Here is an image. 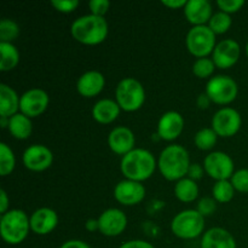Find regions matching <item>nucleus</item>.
<instances>
[{"label": "nucleus", "mask_w": 248, "mask_h": 248, "mask_svg": "<svg viewBox=\"0 0 248 248\" xmlns=\"http://www.w3.org/2000/svg\"><path fill=\"white\" fill-rule=\"evenodd\" d=\"M106 86V78L98 70H87L80 75L77 81V91L80 96L92 98L103 91Z\"/></svg>", "instance_id": "6ab92c4d"}, {"label": "nucleus", "mask_w": 248, "mask_h": 248, "mask_svg": "<svg viewBox=\"0 0 248 248\" xmlns=\"http://www.w3.org/2000/svg\"><path fill=\"white\" fill-rule=\"evenodd\" d=\"M173 191L174 196L181 202L184 203L194 202L199 198V194H200V189H199L198 183L195 181H193V179L188 178V177L176 182Z\"/></svg>", "instance_id": "393cba45"}, {"label": "nucleus", "mask_w": 248, "mask_h": 248, "mask_svg": "<svg viewBox=\"0 0 248 248\" xmlns=\"http://www.w3.org/2000/svg\"><path fill=\"white\" fill-rule=\"evenodd\" d=\"M89 9L92 15L104 17V15L110 9V1L109 0H91L89 2Z\"/></svg>", "instance_id": "e433bc0d"}, {"label": "nucleus", "mask_w": 248, "mask_h": 248, "mask_svg": "<svg viewBox=\"0 0 248 248\" xmlns=\"http://www.w3.org/2000/svg\"><path fill=\"white\" fill-rule=\"evenodd\" d=\"M0 70L4 73L14 70L21 60L18 48L11 43H0Z\"/></svg>", "instance_id": "a878e982"}, {"label": "nucleus", "mask_w": 248, "mask_h": 248, "mask_svg": "<svg viewBox=\"0 0 248 248\" xmlns=\"http://www.w3.org/2000/svg\"><path fill=\"white\" fill-rule=\"evenodd\" d=\"M232 186L239 193H248V169H240L234 172L232 177L230 178Z\"/></svg>", "instance_id": "473e14b6"}, {"label": "nucleus", "mask_w": 248, "mask_h": 248, "mask_svg": "<svg viewBox=\"0 0 248 248\" xmlns=\"http://www.w3.org/2000/svg\"><path fill=\"white\" fill-rule=\"evenodd\" d=\"M232 24V16L223 11H217L211 17L207 26L210 27L211 31L217 35V34H225L230 29Z\"/></svg>", "instance_id": "c756f323"}, {"label": "nucleus", "mask_w": 248, "mask_h": 248, "mask_svg": "<svg viewBox=\"0 0 248 248\" xmlns=\"http://www.w3.org/2000/svg\"><path fill=\"white\" fill-rule=\"evenodd\" d=\"M235 188L232 186L230 179L228 181H218L212 186V198L217 203H228L234 199Z\"/></svg>", "instance_id": "cd10ccee"}, {"label": "nucleus", "mask_w": 248, "mask_h": 248, "mask_svg": "<svg viewBox=\"0 0 248 248\" xmlns=\"http://www.w3.org/2000/svg\"><path fill=\"white\" fill-rule=\"evenodd\" d=\"M218 140V135L212 127H203L199 130L194 136V143L196 148L202 152H208L216 147Z\"/></svg>", "instance_id": "bb28decb"}, {"label": "nucleus", "mask_w": 248, "mask_h": 248, "mask_svg": "<svg viewBox=\"0 0 248 248\" xmlns=\"http://www.w3.org/2000/svg\"><path fill=\"white\" fill-rule=\"evenodd\" d=\"M127 217L119 208L104 210L98 217L99 232L107 237H115L123 234L127 228Z\"/></svg>", "instance_id": "ddd939ff"}, {"label": "nucleus", "mask_w": 248, "mask_h": 248, "mask_svg": "<svg viewBox=\"0 0 248 248\" xmlns=\"http://www.w3.org/2000/svg\"><path fill=\"white\" fill-rule=\"evenodd\" d=\"M245 1L244 0H218L217 6L219 11L225 12L228 15L236 14L237 11L244 7Z\"/></svg>", "instance_id": "f704fd0d"}, {"label": "nucleus", "mask_w": 248, "mask_h": 248, "mask_svg": "<svg viewBox=\"0 0 248 248\" xmlns=\"http://www.w3.org/2000/svg\"><path fill=\"white\" fill-rule=\"evenodd\" d=\"M186 44L188 51L194 57L203 58L213 53L217 41H216V34L211 31L210 27L198 26L193 27L188 31Z\"/></svg>", "instance_id": "6e6552de"}, {"label": "nucleus", "mask_w": 248, "mask_h": 248, "mask_svg": "<svg viewBox=\"0 0 248 248\" xmlns=\"http://www.w3.org/2000/svg\"><path fill=\"white\" fill-rule=\"evenodd\" d=\"M205 93L212 103L218 106H228L236 99L239 94L237 82L229 75H216L206 84Z\"/></svg>", "instance_id": "0eeeda50"}, {"label": "nucleus", "mask_w": 248, "mask_h": 248, "mask_svg": "<svg viewBox=\"0 0 248 248\" xmlns=\"http://www.w3.org/2000/svg\"><path fill=\"white\" fill-rule=\"evenodd\" d=\"M242 126V118L239 111L230 107H223L217 110L211 121V127L218 137L230 138L236 135Z\"/></svg>", "instance_id": "9d476101"}, {"label": "nucleus", "mask_w": 248, "mask_h": 248, "mask_svg": "<svg viewBox=\"0 0 248 248\" xmlns=\"http://www.w3.org/2000/svg\"><path fill=\"white\" fill-rule=\"evenodd\" d=\"M200 248H236V241L227 229L215 227L203 232Z\"/></svg>", "instance_id": "412c9836"}, {"label": "nucleus", "mask_w": 248, "mask_h": 248, "mask_svg": "<svg viewBox=\"0 0 248 248\" xmlns=\"http://www.w3.org/2000/svg\"><path fill=\"white\" fill-rule=\"evenodd\" d=\"M115 101L121 110L132 113L140 110L145 102V90L135 78H124L115 89Z\"/></svg>", "instance_id": "39448f33"}, {"label": "nucleus", "mask_w": 248, "mask_h": 248, "mask_svg": "<svg viewBox=\"0 0 248 248\" xmlns=\"http://www.w3.org/2000/svg\"><path fill=\"white\" fill-rule=\"evenodd\" d=\"M216 210H217V201L213 198L205 196V198L199 200L196 211H198L202 217H208V216L213 215V213L216 212Z\"/></svg>", "instance_id": "72a5a7b5"}, {"label": "nucleus", "mask_w": 248, "mask_h": 248, "mask_svg": "<svg viewBox=\"0 0 248 248\" xmlns=\"http://www.w3.org/2000/svg\"><path fill=\"white\" fill-rule=\"evenodd\" d=\"M184 16L193 27L207 26L213 16L212 4L208 0H188L184 6Z\"/></svg>", "instance_id": "aec40b11"}, {"label": "nucleus", "mask_w": 248, "mask_h": 248, "mask_svg": "<svg viewBox=\"0 0 248 248\" xmlns=\"http://www.w3.org/2000/svg\"><path fill=\"white\" fill-rule=\"evenodd\" d=\"M0 126L2 128H7V126H9V118H2V116H0Z\"/></svg>", "instance_id": "a18cd8bd"}, {"label": "nucleus", "mask_w": 248, "mask_h": 248, "mask_svg": "<svg viewBox=\"0 0 248 248\" xmlns=\"http://www.w3.org/2000/svg\"><path fill=\"white\" fill-rule=\"evenodd\" d=\"M157 160L152 152L144 148H135L124 155L120 161V171L125 179L143 183L154 174Z\"/></svg>", "instance_id": "f257e3e1"}, {"label": "nucleus", "mask_w": 248, "mask_h": 248, "mask_svg": "<svg viewBox=\"0 0 248 248\" xmlns=\"http://www.w3.org/2000/svg\"><path fill=\"white\" fill-rule=\"evenodd\" d=\"M108 145L111 152L116 155H126L135 149L136 137L131 128L126 126H116L109 132Z\"/></svg>", "instance_id": "a211bd4d"}, {"label": "nucleus", "mask_w": 248, "mask_h": 248, "mask_svg": "<svg viewBox=\"0 0 248 248\" xmlns=\"http://www.w3.org/2000/svg\"><path fill=\"white\" fill-rule=\"evenodd\" d=\"M241 55V46L234 39H224L216 45L212 60L219 69H229L234 67Z\"/></svg>", "instance_id": "4468645a"}, {"label": "nucleus", "mask_w": 248, "mask_h": 248, "mask_svg": "<svg viewBox=\"0 0 248 248\" xmlns=\"http://www.w3.org/2000/svg\"><path fill=\"white\" fill-rule=\"evenodd\" d=\"M203 174H205V169H203V165L198 164V162H194V164L191 162V165L189 166L188 174H186V177L190 179H193V181L198 182L202 178Z\"/></svg>", "instance_id": "4c0bfd02"}, {"label": "nucleus", "mask_w": 248, "mask_h": 248, "mask_svg": "<svg viewBox=\"0 0 248 248\" xmlns=\"http://www.w3.org/2000/svg\"><path fill=\"white\" fill-rule=\"evenodd\" d=\"M51 5L57 10L58 12L62 14H70L74 12L79 6V1L78 0H52Z\"/></svg>", "instance_id": "c9c22d12"}, {"label": "nucleus", "mask_w": 248, "mask_h": 248, "mask_svg": "<svg viewBox=\"0 0 248 248\" xmlns=\"http://www.w3.org/2000/svg\"><path fill=\"white\" fill-rule=\"evenodd\" d=\"M10 135L18 140H28L33 132V123L31 119L22 114L21 111L15 114L9 119V126H7Z\"/></svg>", "instance_id": "b1692460"}, {"label": "nucleus", "mask_w": 248, "mask_h": 248, "mask_svg": "<svg viewBox=\"0 0 248 248\" xmlns=\"http://www.w3.org/2000/svg\"><path fill=\"white\" fill-rule=\"evenodd\" d=\"M203 169L205 173L216 182L228 181L234 174L235 164L229 154L216 150L206 155L203 160Z\"/></svg>", "instance_id": "1a4fd4ad"}, {"label": "nucleus", "mask_w": 248, "mask_h": 248, "mask_svg": "<svg viewBox=\"0 0 248 248\" xmlns=\"http://www.w3.org/2000/svg\"><path fill=\"white\" fill-rule=\"evenodd\" d=\"M50 104V96L47 92L39 87L27 90L21 94L19 111L28 118L34 119L44 114Z\"/></svg>", "instance_id": "9b49d317"}, {"label": "nucleus", "mask_w": 248, "mask_h": 248, "mask_svg": "<svg viewBox=\"0 0 248 248\" xmlns=\"http://www.w3.org/2000/svg\"><path fill=\"white\" fill-rule=\"evenodd\" d=\"M21 29L16 21L2 18L0 21V43H14L19 36Z\"/></svg>", "instance_id": "7c9ffc66"}, {"label": "nucleus", "mask_w": 248, "mask_h": 248, "mask_svg": "<svg viewBox=\"0 0 248 248\" xmlns=\"http://www.w3.org/2000/svg\"><path fill=\"white\" fill-rule=\"evenodd\" d=\"M31 232L40 236L51 234L58 225V215L50 207H41L34 211L29 217Z\"/></svg>", "instance_id": "f3484780"}, {"label": "nucleus", "mask_w": 248, "mask_h": 248, "mask_svg": "<svg viewBox=\"0 0 248 248\" xmlns=\"http://www.w3.org/2000/svg\"><path fill=\"white\" fill-rule=\"evenodd\" d=\"M188 0H161V4L165 7H169V9L177 10V9H184V6L186 5Z\"/></svg>", "instance_id": "a19ab883"}, {"label": "nucleus", "mask_w": 248, "mask_h": 248, "mask_svg": "<svg viewBox=\"0 0 248 248\" xmlns=\"http://www.w3.org/2000/svg\"><path fill=\"white\" fill-rule=\"evenodd\" d=\"M22 162L29 171L43 172L52 165L53 154L46 145L31 144L23 152Z\"/></svg>", "instance_id": "f8f14e48"}, {"label": "nucleus", "mask_w": 248, "mask_h": 248, "mask_svg": "<svg viewBox=\"0 0 248 248\" xmlns=\"http://www.w3.org/2000/svg\"><path fill=\"white\" fill-rule=\"evenodd\" d=\"M16 167L15 153L6 143H0V176L6 177L14 172Z\"/></svg>", "instance_id": "c85d7f7f"}, {"label": "nucleus", "mask_w": 248, "mask_h": 248, "mask_svg": "<svg viewBox=\"0 0 248 248\" xmlns=\"http://www.w3.org/2000/svg\"><path fill=\"white\" fill-rule=\"evenodd\" d=\"M85 229L90 232H99V223L98 219H94V218H90L85 222Z\"/></svg>", "instance_id": "c03bdc74"}, {"label": "nucleus", "mask_w": 248, "mask_h": 248, "mask_svg": "<svg viewBox=\"0 0 248 248\" xmlns=\"http://www.w3.org/2000/svg\"><path fill=\"white\" fill-rule=\"evenodd\" d=\"M31 230V220L24 211L12 208L0 218V235L7 245L22 244Z\"/></svg>", "instance_id": "20e7f679"}, {"label": "nucleus", "mask_w": 248, "mask_h": 248, "mask_svg": "<svg viewBox=\"0 0 248 248\" xmlns=\"http://www.w3.org/2000/svg\"><path fill=\"white\" fill-rule=\"evenodd\" d=\"M211 103H212V101H211L210 97H208L205 92L199 94L198 99H196V106L199 107V109H203V110L207 109L208 107L211 106Z\"/></svg>", "instance_id": "37998d69"}, {"label": "nucleus", "mask_w": 248, "mask_h": 248, "mask_svg": "<svg viewBox=\"0 0 248 248\" xmlns=\"http://www.w3.org/2000/svg\"><path fill=\"white\" fill-rule=\"evenodd\" d=\"M216 64L212 58L203 57L196 58V61L193 64V73L199 79H211L216 69Z\"/></svg>", "instance_id": "2f4dec72"}, {"label": "nucleus", "mask_w": 248, "mask_h": 248, "mask_svg": "<svg viewBox=\"0 0 248 248\" xmlns=\"http://www.w3.org/2000/svg\"><path fill=\"white\" fill-rule=\"evenodd\" d=\"M205 217L196 210H184L177 213L171 222V232L182 240H193L203 235Z\"/></svg>", "instance_id": "423d86ee"}, {"label": "nucleus", "mask_w": 248, "mask_h": 248, "mask_svg": "<svg viewBox=\"0 0 248 248\" xmlns=\"http://www.w3.org/2000/svg\"><path fill=\"white\" fill-rule=\"evenodd\" d=\"M246 55H247V58H248V41H247V44H246Z\"/></svg>", "instance_id": "49530a36"}, {"label": "nucleus", "mask_w": 248, "mask_h": 248, "mask_svg": "<svg viewBox=\"0 0 248 248\" xmlns=\"http://www.w3.org/2000/svg\"><path fill=\"white\" fill-rule=\"evenodd\" d=\"M120 111L121 108L115 99L102 98L93 104L91 114L94 121L102 125H108L119 118Z\"/></svg>", "instance_id": "4be33fe9"}, {"label": "nucleus", "mask_w": 248, "mask_h": 248, "mask_svg": "<svg viewBox=\"0 0 248 248\" xmlns=\"http://www.w3.org/2000/svg\"><path fill=\"white\" fill-rule=\"evenodd\" d=\"M191 165L188 150L181 144H171L161 150L157 159V169L165 179L178 182L186 178Z\"/></svg>", "instance_id": "f03ea898"}, {"label": "nucleus", "mask_w": 248, "mask_h": 248, "mask_svg": "<svg viewBox=\"0 0 248 248\" xmlns=\"http://www.w3.org/2000/svg\"><path fill=\"white\" fill-rule=\"evenodd\" d=\"M7 211H10V198L6 191L1 189L0 190V213L5 215Z\"/></svg>", "instance_id": "ea45409f"}, {"label": "nucleus", "mask_w": 248, "mask_h": 248, "mask_svg": "<svg viewBox=\"0 0 248 248\" xmlns=\"http://www.w3.org/2000/svg\"><path fill=\"white\" fill-rule=\"evenodd\" d=\"M183 115L176 110H169L162 114L157 123V136L161 140L172 142L176 140L184 131Z\"/></svg>", "instance_id": "dca6fc26"}, {"label": "nucleus", "mask_w": 248, "mask_h": 248, "mask_svg": "<svg viewBox=\"0 0 248 248\" xmlns=\"http://www.w3.org/2000/svg\"><path fill=\"white\" fill-rule=\"evenodd\" d=\"M119 248H155L154 245L145 240H130V241L124 242Z\"/></svg>", "instance_id": "58836bf2"}, {"label": "nucleus", "mask_w": 248, "mask_h": 248, "mask_svg": "<svg viewBox=\"0 0 248 248\" xmlns=\"http://www.w3.org/2000/svg\"><path fill=\"white\" fill-rule=\"evenodd\" d=\"M60 248H91L86 242L82 240H68V241L63 242Z\"/></svg>", "instance_id": "79ce46f5"}, {"label": "nucleus", "mask_w": 248, "mask_h": 248, "mask_svg": "<svg viewBox=\"0 0 248 248\" xmlns=\"http://www.w3.org/2000/svg\"><path fill=\"white\" fill-rule=\"evenodd\" d=\"M109 24L104 17L84 15L75 19L70 26V34L78 43L87 46L99 45L107 39Z\"/></svg>", "instance_id": "7ed1b4c3"}, {"label": "nucleus", "mask_w": 248, "mask_h": 248, "mask_svg": "<svg viewBox=\"0 0 248 248\" xmlns=\"http://www.w3.org/2000/svg\"><path fill=\"white\" fill-rule=\"evenodd\" d=\"M19 101L21 96L10 85L0 84V116L10 119L19 113Z\"/></svg>", "instance_id": "5701e85b"}, {"label": "nucleus", "mask_w": 248, "mask_h": 248, "mask_svg": "<svg viewBox=\"0 0 248 248\" xmlns=\"http://www.w3.org/2000/svg\"><path fill=\"white\" fill-rule=\"evenodd\" d=\"M114 198L120 205L127 207L140 205L145 198V186L140 182L123 179L114 188Z\"/></svg>", "instance_id": "2eb2a0df"}]
</instances>
